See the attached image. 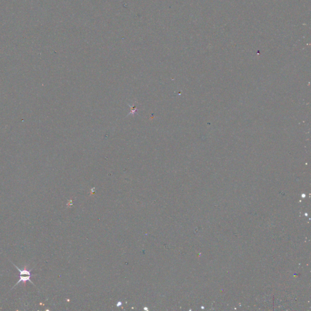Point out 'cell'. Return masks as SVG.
Here are the masks:
<instances>
[{"label": "cell", "mask_w": 311, "mask_h": 311, "mask_svg": "<svg viewBox=\"0 0 311 311\" xmlns=\"http://www.w3.org/2000/svg\"><path fill=\"white\" fill-rule=\"evenodd\" d=\"M31 276H32V275H20V279H19V280L18 281V282H17V283H16V284H15V286H14V287H13L12 288L15 287V286H17V284H18L19 283H21V282H24V283H26V282H27V281H29L30 283H31L32 284H33V285H35V284H34V283H33V282H32V281H31V280H30Z\"/></svg>", "instance_id": "obj_1"}]
</instances>
